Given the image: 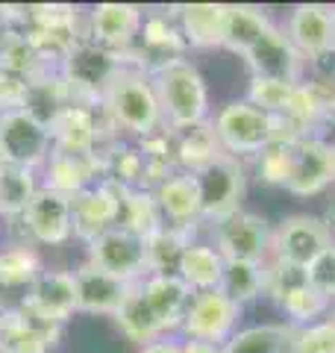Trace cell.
Here are the masks:
<instances>
[{"mask_svg": "<svg viewBox=\"0 0 335 353\" xmlns=\"http://www.w3.org/2000/svg\"><path fill=\"white\" fill-rule=\"evenodd\" d=\"M100 112L118 130L121 139L130 141L159 136L168 130L153 74L139 68V65H121L100 94Z\"/></svg>", "mask_w": 335, "mask_h": 353, "instance_id": "1", "label": "cell"}, {"mask_svg": "<svg viewBox=\"0 0 335 353\" xmlns=\"http://www.w3.org/2000/svg\"><path fill=\"white\" fill-rule=\"evenodd\" d=\"M153 83H156V94H159L168 132H180L188 127L206 124L212 112H215L209 80L203 77V71H200V65L194 59L180 57V59L162 65L153 74Z\"/></svg>", "mask_w": 335, "mask_h": 353, "instance_id": "2", "label": "cell"}, {"mask_svg": "<svg viewBox=\"0 0 335 353\" xmlns=\"http://www.w3.org/2000/svg\"><path fill=\"white\" fill-rule=\"evenodd\" d=\"M209 121L221 141V150L244 162L259 157L267 145H274L279 139V130H283L279 118L267 115L259 106H253L244 94L218 103Z\"/></svg>", "mask_w": 335, "mask_h": 353, "instance_id": "3", "label": "cell"}, {"mask_svg": "<svg viewBox=\"0 0 335 353\" xmlns=\"http://www.w3.org/2000/svg\"><path fill=\"white\" fill-rule=\"evenodd\" d=\"M265 301L276 309L279 321L288 324L292 330L315 324L335 309L329 297H323L315 285L306 280L303 268H292V265L276 262V259H267Z\"/></svg>", "mask_w": 335, "mask_h": 353, "instance_id": "4", "label": "cell"}, {"mask_svg": "<svg viewBox=\"0 0 335 353\" xmlns=\"http://www.w3.org/2000/svg\"><path fill=\"white\" fill-rule=\"evenodd\" d=\"M12 224V239L30 241L36 248H65L74 241V203L71 197L39 185L32 201Z\"/></svg>", "mask_w": 335, "mask_h": 353, "instance_id": "5", "label": "cell"}, {"mask_svg": "<svg viewBox=\"0 0 335 353\" xmlns=\"http://www.w3.org/2000/svg\"><path fill=\"white\" fill-rule=\"evenodd\" d=\"M294 50L306 59L309 74L335 77L327 65L335 62V30H332V6L327 3H297L279 21Z\"/></svg>", "mask_w": 335, "mask_h": 353, "instance_id": "6", "label": "cell"}, {"mask_svg": "<svg viewBox=\"0 0 335 353\" xmlns=\"http://www.w3.org/2000/svg\"><path fill=\"white\" fill-rule=\"evenodd\" d=\"M121 65H124V59L118 53L100 48L88 36L80 39L59 62V74L68 83L71 103L100 106V94H103L112 77L118 74Z\"/></svg>", "mask_w": 335, "mask_h": 353, "instance_id": "7", "label": "cell"}, {"mask_svg": "<svg viewBox=\"0 0 335 353\" xmlns=\"http://www.w3.org/2000/svg\"><path fill=\"white\" fill-rule=\"evenodd\" d=\"M244 306H238L223 289L212 292H194L188 309L180 324V339L192 341H209V345L223 347L227 341L238 333V327L244 324Z\"/></svg>", "mask_w": 335, "mask_h": 353, "instance_id": "8", "label": "cell"}, {"mask_svg": "<svg viewBox=\"0 0 335 353\" xmlns=\"http://www.w3.org/2000/svg\"><path fill=\"white\" fill-rule=\"evenodd\" d=\"M194 176L200 189V206H203V227L218 224V221L244 209V194H247L250 183V171L244 159L221 153L209 168Z\"/></svg>", "mask_w": 335, "mask_h": 353, "instance_id": "9", "label": "cell"}, {"mask_svg": "<svg viewBox=\"0 0 335 353\" xmlns=\"http://www.w3.org/2000/svg\"><path fill=\"white\" fill-rule=\"evenodd\" d=\"M209 241L221 250L223 259H244V262H267L271 259L274 224L253 209H238L230 218L206 227Z\"/></svg>", "mask_w": 335, "mask_h": 353, "instance_id": "10", "label": "cell"}, {"mask_svg": "<svg viewBox=\"0 0 335 353\" xmlns=\"http://www.w3.org/2000/svg\"><path fill=\"white\" fill-rule=\"evenodd\" d=\"M332 230L315 212H292L274 224L271 259L285 262L292 268H309L312 259L332 245Z\"/></svg>", "mask_w": 335, "mask_h": 353, "instance_id": "11", "label": "cell"}, {"mask_svg": "<svg viewBox=\"0 0 335 353\" xmlns=\"http://www.w3.org/2000/svg\"><path fill=\"white\" fill-rule=\"evenodd\" d=\"M18 306L24 309L30 318H36L39 324L50 327H65L77 312V283L74 271L68 268H48L39 274L32 285L18 297Z\"/></svg>", "mask_w": 335, "mask_h": 353, "instance_id": "12", "label": "cell"}, {"mask_svg": "<svg viewBox=\"0 0 335 353\" xmlns=\"http://www.w3.org/2000/svg\"><path fill=\"white\" fill-rule=\"evenodd\" d=\"M85 248V262L94 268L112 274V277L136 285L141 277H148V250L144 239L130 233L127 227H112L106 233L92 239Z\"/></svg>", "mask_w": 335, "mask_h": 353, "instance_id": "13", "label": "cell"}, {"mask_svg": "<svg viewBox=\"0 0 335 353\" xmlns=\"http://www.w3.org/2000/svg\"><path fill=\"white\" fill-rule=\"evenodd\" d=\"M0 145H3L9 165L41 171L53 153V136L50 127L41 124L27 109H12V112L0 115Z\"/></svg>", "mask_w": 335, "mask_h": 353, "instance_id": "14", "label": "cell"}, {"mask_svg": "<svg viewBox=\"0 0 335 353\" xmlns=\"http://www.w3.org/2000/svg\"><path fill=\"white\" fill-rule=\"evenodd\" d=\"M335 189V162H332V145L323 136H303L294 145V162L292 176L285 183V194L297 201H312L323 197Z\"/></svg>", "mask_w": 335, "mask_h": 353, "instance_id": "15", "label": "cell"}, {"mask_svg": "<svg viewBox=\"0 0 335 353\" xmlns=\"http://www.w3.org/2000/svg\"><path fill=\"white\" fill-rule=\"evenodd\" d=\"M144 12L139 3H94L85 9V36L124 59L141 36Z\"/></svg>", "mask_w": 335, "mask_h": 353, "instance_id": "16", "label": "cell"}, {"mask_svg": "<svg viewBox=\"0 0 335 353\" xmlns=\"http://www.w3.org/2000/svg\"><path fill=\"white\" fill-rule=\"evenodd\" d=\"M241 62H244V68L250 71V77H259V80H279V83L297 85L309 77L306 59L294 50V44L288 41L279 21H274L271 30L265 32L259 44H256Z\"/></svg>", "mask_w": 335, "mask_h": 353, "instance_id": "17", "label": "cell"}, {"mask_svg": "<svg viewBox=\"0 0 335 353\" xmlns=\"http://www.w3.org/2000/svg\"><path fill=\"white\" fill-rule=\"evenodd\" d=\"M156 206L162 212L165 227H174L180 233L188 236H203V206H200V189H197V176L185 171H174L171 176L153 189Z\"/></svg>", "mask_w": 335, "mask_h": 353, "instance_id": "18", "label": "cell"}, {"mask_svg": "<svg viewBox=\"0 0 335 353\" xmlns=\"http://www.w3.org/2000/svg\"><path fill=\"white\" fill-rule=\"evenodd\" d=\"M74 239L88 245L100 233L121 227V185L100 180L74 197Z\"/></svg>", "mask_w": 335, "mask_h": 353, "instance_id": "19", "label": "cell"}, {"mask_svg": "<svg viewBox=\"0 0 335 353\" xmlns=\"http://www.w3.org/2000/svg\"><path fill=\"white\" fill-rule=\"evenodd\" d=\"M71 271H74V283H77V312L80 315L112 318L132 289L130 283L94 268V265L85 259Z\"/></svg>", "mask_w": 335, "mask_h": 353, "instance_id": "20", "label": "cell"}, {"mask_svg": "<svg viewBox=\"0 0 335 353\" xmlns=\"http://www.w3.org/2000/svg\"><path fill=\"white\" fill-rule=\"evenodd\" d=\"M65 327L39 324L18 303L0 309V350L3 353H53Z\"/></svg>", "mask_w": 335, "mask_h": 353, "instance_id": "21", "label": "cell"}, {"mask_svg": "<svg viewBox=\"0 0 335 353\" xmlns=\"http://www.w3.org/2000/svg\"><path fill=\"white\" fill-rule=\"evenodd\" d=\"M139 292L144 297V303L150 306L153 318L159 321V327L168 336H180V324L183 315L192 301V289L176 277V274H148L139 283Z\"/></svg>", "mask_w": 335, "mask_h": 353, "instance_id": "22", "label": "cell"}, {"mask_svg": "<svg viewBox=\"0 0 335 353\" xmlns=\"http://www.w3.org/2000/svg\"><path fill=\"white\" fill-rule=\"evenodd\" d=\"M39 180L44 189L59 192L74 201L77 194H83L85 189L103 180V162L100 157H77V153L53 150L44 168L39 171Z\"/></svg>", "mask_w": 335, "mask_h": 353, "instance_id": "23", "label": "cell"}, {"mask_svg": "<svg viewBox=\"0 0 335 353\" xmlns=\"http://www.w3.org/2000/svg\"><path fill=\"white\" fill-rule=\"evenodd\" d=\"M180 36L188 50H221L223 24H227V3H180L171 6Z\"/></svg>", "mask_w": 335, "mask_h": 353, "instance_id": "24", "label": "cell"}, {"mask_svg": "<svg viewBox=\"0 0 335 353\" xmlns=\"http://www.w3.org/2000/svg\"><path fill=\"white\" fill-rule=\"evenodd\" d=\"M274 15L262 6H250V3H227V24H223V48L232 57L244 59L247 53L259 44L274 24Z\"/></svg>", "mask_w": 335, "mask_h": 353, "instance_id": "25", "label": "cell"}, {"mask_svg": "<svg viewBox=\"0 0 335 353\" xmlns=\"http://www.w3.org/2000/svg\"><path fill=\"white\" fill-rule=\"evenodd\" d=\"M223 265H227V259L221 256V250L203 233L194 241H188V248L180 259V268H176V277L192 292H212V289H221Z\"/></svg>", "mask_w": 335, "mask_h": 353, "instance_id": "26", "label": "cell"}, {"mask_svg": "<svg viewBox=\"0 0 335 353\" xmlns=\"http://www.w3.org/2000/svg\"><path fill=\"white\" fill-rule=\"evenodd\" d=\"M41 271H44V259L36 245L21 239L0 241V294L6 292L24 294Z\"/></svg>", "mask_w": 335, "mask_h": 353, "instance_id": "27", "label": "cell"}, {"mask_svg": "<svg viewBox=\"0 0 335 353\" xmlns=\"http://www.w3.org/2000/svg\"><path fill=\"white\" fill-rule=\"evenodd\" d=\"M171 150H174L176 171H185V174H200L223 153L215 130H212V121L171 132Z\"/></svg>", "mask_w": 335, "mask_h": 353, "instance_id": "28", "label": "cell"}, {"mask_svg": "<svg viewBox=\"0 0 335 353\" xmlns=\"http://www.w3.org/2000/svg\"><path fill=\"white\" fill-rule=\"evenodd\" d=\"M265 285H267V262H244V259H230L223 265V280L221 289L227 292L244 312L265 301Z\"/></svg>", "mask_w": 335, "mask_h": 353, "instance_id": "29", "label": "cell"}, {"mask_svg": "<svg viewBox=\"0 0 335 353\" xmlns=\"http://www.w3.org/2000/svg\"><path fill=\"white\" fill-rule=\"evenodd\" d=\"M112 321H115L118 333L124 336L132 347H141V345H148V341H153V339L168 336L165 330L159 327V321L153 318L150 306L144 303L139 285H132V289H130V294L124 297L121 309H118L115 315H112Z\"/></svg>", "mask_w": 335, "mask_h": 353, "instance_id": "30", "label": "cell"}, {"mask_svg": "<svg viewBox=\"0 0 335 353\" xmlns=\"http://www.w3.org/2000/svg\"><path fill=\"white\" fill-rule=\"evenodd\" d=\"M292 345V327L283 321H244L238 327V333L232 336L223 353H288Z\"/></svg>", "mask_w": 335, "mask_h": 353, "instance_id": "31", "label": "cell"}, {"mask_svg": "<svg viewBox=\"0 0 335 353\" xmlns=\"http://www.w3.org/2000/svg\"><path fill=\"white\" fill-rule=\"evenodd\" d=\"M303 139V136H300ZM300 139H276L274 145H267L259 157L247 162L250 176L259 185H271V189H283L292 176V162H294V145Z\"/></svg>", "mask_w": 335, "mask_h": 353, "instance_id": "32", "label": "cell"}, {"mask_svg": "<svg viewBox=\"0 0 335 353\" xmlns=\"http://www.w3.org/2000/svg\"><path fill=\"white\" fill-rule=\"evenodd\" d=\"M71 103V92H68V83L62 80L59 71H50V74H41L39 80L30 83V92H27V103L24 109L30 115H36L41 124H53L56 115L62 112L65 106Z\"/></svg>", "mask_w": 335, "mask_h": 353, "instance_id": "33", "label": "cell"}, {"mask_svg": "<svg viewBox=\"0 0 335 353\" xmlns=\"http://www.w3.org/2000/svg\"><path fill=\"white\" fill-rule=\"evenodd\" d=\"M121 227H127L130 233L141 239H148L156 230L165 227L150 189H121Z\"/></svg>", "mask_w": 335, "mask_h": 353, "instance_id": "34", "label": "cell"}, {"mask_svg": "<svg viewBox=\"0 0 335 353\" xmlns=\"http://www.w3.org/2000/svg\"><path fill=\"white\" fill-rule=\"evenodd\" d=\"M39 171L6 165L0 171V221H15L32 201V194L39 192Z\"/></svg>", "mask_w": 335, "mask_h": 353, "instance_id": "35", "label": "cell"}, {"mask_svg": "<svg viewBox=\"0 0 335 353\" xmlns=\"http://www.w3.org/2000/svg\"><path fill=\"white\" fill-rule=\"evenodd\" d=\"M197 236L180 233L174 227H162L153 236L144 239V250H148V274H176L180 259L188 248V241H194Z\"/></svg>", "mask_w": 335, "mask_h": 353, "instance_id": "36", "label": "cell"}, {"mask_svg": "<svg viewBox=\"0 0 335 353\" xmlns=\"http://www.w3.org/2000/svg\"><path fill=\"white\" fill-rule=\"evenodd\" d=\"M288 353H335V309L315 324L292 330Z\"/></svg>", "mask_w": 335, "mask_h": 353, "instance_id": "37", "label": "cell"}, {"mask_svg": "<svg viewBox=\"0 0 335 353\" xmlns=\"http://www.w3.org/2000/svg\"><path fill=\"white\" fill-rule=\"evenodd\" d=\"M306 280L315 285L323 297H329V301L335 303V241L312 259V265L306 268Z\"/></svg>", "mask_w": 335, "mask_h": 353, "instance_id": "38", "label": "cell"}, {"mask_svg": "<svg viewBox=\"0 0 335 353\" xmlns=\"http://www.w3.org/2000/svg\"><path fill=\"white\" fill-rule=\"evenodd\" d=\"M132 353H183V339L180 336H159L141 347H132Z\"/></svg>", "mask_w": 335, "mask_h": 353, "instance_id": "39", "label": "cell"}, {"mask_svg": "<svg viewBox=\"0 0 335 353\" xmlns=\"http://www.w3.org/2000/svg\"><path fill=\"white\" fill-rule=\"evenodd\" d=\"M183 353H223V347L209 345V341H192V339H183Z\"/></svg>", "mask_w": 335, "mask_h": 353, "instance_id": "40", "label": "cell"}, {"mask_svg": "<svg viewBox=\"0 0 335 353\" xmlns=\"http://www.w3.org/2000/svg\"><path fill=\"white\" fill-rule=\"evenodd\" d=\"M321 218L327 221V227L332 230V239H335V189H332L329 201H327V209H323V212H321Z\"/></svg>", "mask_w": 335, "mask_h": 353, "instance_id": "41", "label": "cell"}, {"mask_svg": "<svg viewBox=\"0 0 335 353\" xmlns=\"http://www.w3.org/2000/svg\"><path fill=\"white\" fill-rule=\"evenodd\" d=\"M6 165H9V162H6V153H3V145H0V171H3Z\"/></svg>", "mask_w": 335, "mask_h": 353, "instance_id": "42", "label": "cell"}, {"mask_svg": "<svg viewBox=\"0 0 335 353\" xmlns=\"http://www.w3.org/2000/svg\"><path fill=\"white\" fill-rule=\"evenodd\" d=\"M332 30H335V3H332Z\"/></svg>", "mask_w": 335, "mask_h": 353, "instance_id": "43", "label": "cell"}, {"mask_svg": "<svg viewBox=\"0 0 335 353\" xmlns=\"http://www.w3.org/2000/svg\"><path fill=\"white\" fill-rule=\"evenodd\" d=\"M0 241H3V221H0Z\"/></svg>", "mask_w": 335, "mask_h": 353, "instance_id": "44", "label": "cell"}, {"mask_svg": "<svg viewBox=\"0 0 335 353\" xmlns=\"http://www.w3.org/2000/svg\"><path fill=\"white\" fill-rule=\"evenodd\" d=\"M332 162H335V141H332Z\"/></svg>", "mask_w": 335, "mask_h": 353, "instance_id": "45", "label": "cell"}, {"mask_svg": "<svg viewBox=\"0 0 335 353\" xmlns=\"http://www.w3.org/2000/svg\"><path fill=\"white\" fill-rule=\"evenodd\" d=\"M0 353H3V350H0Z\"/></svg>", "mask_w": 335, "mask_h": 353, "instance_id": "46", "label": "cell"}]
</instances>
